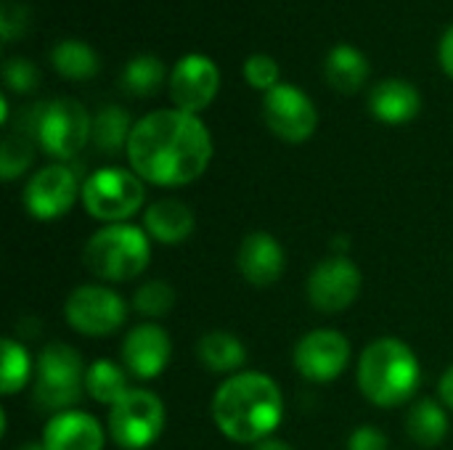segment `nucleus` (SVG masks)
Returning <instances> with one entry per match:
<instances>
[{"label": "nucleus", "instance_id": "f257e3e1", "mask_svg": "<svg viewBox=\"0 0 453 450\" xmlns=\"http://www.w3.org/2000/svg\"><path fill=\"white\" fill-rule=\"evenodd\" d=\"M127 159L141 180L154 186H186L212 159V138L196 114L159 109L133 125Z\"/></svg>", "mask_w": 453, "mask_h": 450}, {"label": "nucleus", "instance_id": "f03ea898", "mask_svg": "<svg viewBox=\"0 0 453 450\" xmlns=\"http://www.w3.org/2000/svg\"><path fill=\"white\" fill-rule=\"evenodd\" d=\"M284 416V398L276 382L257 371L226 379L212 398V419L234 443H263Z\"/></svg>", "mask_w": 453, "mask_h": 450}, {"label": "nucleus", "instance_id": "7ed1b4c3", "mask_svg": "<svg viewBox=\"0 0 453 450\" xmlns=\"http://www.w3.org/2000/svg\"><path fill=\"white\" fill-rule=\"evenodd\" d=\"M419 379L422 369L414 350L395 337L374 339L361 355L358 387L366 400L380 408H395L406 403L417 393Z\"/></svg>", "mask_w": 453, "mask_h": 450}, {"label": "nucleus", "instance_id": "20e7f679", "mask_svg": "<svg viewBox=\"0 0 453 450\" xmlns=\"http://www.w3.org/2000/svg\"><path fill=\"white\" fill-rule=\"evenodd\" d=\"M151 260L149 236L127 223H111L90 236L82 252L85 268L104 281L122 284L138 278Z\"/></svg>", "mask_w": 453, "mask_h": 450}, {"label": "nucleus", "instance_id": "39448f33", "mask_svg": "<svg viewBox=\"0 0 453 450\" xmlns=\"http://www.w3.org/2000/svg\"><path fill=\"white\" fill-rule=\"evenodd\" d=\"M48 156L72 159L93 135L85 106L74 98H50L24 114L21 127Z\"/></svg>", "mask_w": 453, "mask_h": 450}, {"label": "nucleus", "instance_id": "423d86ee", "mask_svg": "<svg viewBox=\"0 0 453 450\" xmlns=\"http://www.w3.org/2000/svg\"><path fill=\"white\" fill-rule=\"evenodd\" d=\"M85 363L82 355L64 345L50 342L37 355V371H35V403L42 411L64 414L69 411L85 393Z\"/></svg>", "mask_w": 453, "mask_h": 450}, {"label": "nucleus", "instance_id": "0eeeda50", "mask_svg": "<svg viewBox=\"0 0 453 450\" xmlns=\"http://www.w3.org/2000/svg\"><path fill=\"white\" fill-rule=\"evenodd\" d=\"M82 204L96 220L125 223L143 207V183L122 167L96 170L82 183Z\"/></svg>", "mask_w": 453, "mask_h": 450}, {"label": "nucleus", "instance_id": "6e6552de", "mask_svg": "<svg viewBox=\"0 0 453 450\" xmlns=\"http://www.w3.org/2000/svg\"><path fill=\"white\" fill-rule=\"evenodd\" d=\"M165 430V406L149 390H130L109 414V435L125 450H143Z\"/></svg>", "mask_w": 453, "mask_h": 450}, {"label": "nucleus", "instance_id": "1a4fd4ad", "mask_svg": "<svg viewBox=\"0 0 453 450\" xmlns=\"http://www.w3.org/2000/svg\"><path fill=\"white\" fill-rule=\"evenodd\" d=\"M66 321L85 337H106L125 324V302L106 286H77L64 305Z\"/></svg>", "mask_w": 453, "mask_h": 450}, {"label": "nucleus", "instance_id": "9d476101", "mask_svg": "<svg viewBox=\"0 0 453 450\" xmlns=\"http://www.w3.org/2000/svg\"><path fill=\"white\" fill-rule=\"evenodd\" d=\"M263 114L268 127L287 143H303L316 133L319 111L313 101L295 85L279 82L263 98Z\"/></svg>", "mask_w": 453, "mask_h": 450}, {"label": "nucleus", "instance_id": "9b49d317", "mask_svg": "<svg viewBox=\"0 0 453 450\" xmlns=\"http://www.w3.org/2000/svg\"><path fill=\"white\" fill-rule=\"evenodd\" d=\"M361 292V271L345 255L321 260L308 276V300L321 313H340L356 302Z\"/></svg>", "mask_w": 453, "mask_h": 450}, {"label": "nucleus", "instance_id": "f8f14e48", "mask_svg": "<svg viewBox=\"0 0 453 450\" xmlns=\"http://www.w3.org/2000/svg\"><path fill=\"white\" fill-rule=\"evenodd\" d=\"M350 361V345L345 334L332 329H316L305 334L295 347V369L311 382L337 379Z\"/></svg>", "mask_w": 453, "mask_h": 450}, {"label": "nucleus", "instance_id": "ddd939ff", "mask_svg": "<svg viewBox=\"0 0 453 450\" xmlns=\"http://www.w3.org/2000/svg\"><path fill=\"white\" fill-rule=\"evenodd\" d=\"M220 72L204 53H186L170 72V95L180 111L196 114L207 109L218 93Z\"/></svg>", "mask_w": 453, "mask_h": 450}, {"label": "nucleus", "instance_id": "4468645a", "mask_svg": "<svg viewBox=\"0 0 453 450\" xmlns=\"http://www.w3.org/2000/svg\"><path fill=\"white\" fill-rule=\"evenodd\" d=\"M77 194L80 186L74 172L64 164H50L32 175L24 188V204L35 220H56L72 210Z\"/></svg>", "mask_w": 453, "mask_h": 450}, {"label": "nucleus", "instance_id": "2eb2a0df", "mask_svg": "<svg viewBox=\"0 0 453 450\" xmlns=\"http://www.w3.org/2000/svg\"><path fill=\"white\" fill-rule=\"evenodd\" d=\"M173 345L162 326L141 324L122 342V363L135 379H154L165 371Z\"/></svg>", "mask_w": 453, "mask_h": 450}, {"label": "nucleus", "instance_id": "dca6fc26", "mask_svg": "<svg viewBox=\"0 0 453 450\" xmlns=\"http://www.w3.org/2000/svg\"><path fill=\"white\" fill-rule=\"evenodd\" d=\"M284 249L281 244L265 233V231H255L250 233L242 247H239V257H236V265L244 276L247 284L252 286H271L281 278L284 273Z\"/></svg>", "mask_w": 453, "mask_h": 450}, {"label": "nucleus", "instance_id": "f3484780", "mask_svg": "<svg viewBox=\"0 0 453 450\" xmlns=\"http://www.w3.org/2000/svg\"><path fill=\"white\" fill-rule=\"evenodd\" d=\"M42 446L48 450H101L104 430L90 414L64 411L48 422Z\"/></svg>", "mask_w": 453, "mask_h": 450}, {"label": "nucleus", "instance_id": "a211bd4d", "mask_svg": "<svg viewBox=\"0 0 453 450\" xmlns=\"http://www.w3.org/2000/svg\"><path fill=\"white\" fill-rule=\"evenodd\" d=\"M369 109L380 122L403 125L411 122L422 109L419 90L406 80H382L374 85L369 95Z\"/></svg>", "mask_w": 453, "mask_h": 450}, {"label": "nucleus", "instance_id": "6ab92c4d", "mask_svg": "<svg viewBox=\"0 0 453 450\" xmlns=\"http://www.w3.org/2000/svg\"><path fill=\"white\" fill-rule=\"evenodd\" d=\"M146 233L159 244H180L194 233V212L178 199H159L143 215Z\"/></svg>", "mask_w": 453, "mask_h": 450}, {"label": "nucleus", "instance_id": "aec40b11", "mask_svg": "<svg viewBox=\"0 0 453 450\" xmlns=\"http://www.w3.org/2000/svg\"><path fill=\"white\" fill-rule=\"evenodd\" d=\"M324 72H326V80L334 90L353 95L356 90H361V85L369 77V61L358 48L342 42V45H334L329 50Z\"/></svg>", "mask_w": 453, "mask_h": 450}, {"label": "nucleus", "instance_id": "412c9836", "mask_svg": "<svg viewBox=\"0 0 453 450\" xmlns=\"http://www.w3.org/2000/svg\"><path fill=\"white\" fill-rule=\"evenodd\" d=\"M199 361L207 371L215 374H228L244 366L247 361V350L239 342V337L228 334V332H210L199 339Z\"/></svg>", "mask_w": 453, "mask_h": 450}, {"label": "nucleus", "instance_id": "4be33fe9", "mask_svg": "<svg viewBox=\"0 0 453 450\" xmlns=\"http://www.w3.org/2000/svg\"><path fill=\"white\" fill-rule=\"evenodd\" d=\"M85 390L88 395L96 400V403H104V406H117L127 393V374L125 369H119L117 363L111 361H96L88 366V374H85Z\"/></svg>", "mask_w": 453, "mask_h": 450}, {"label": "nucleus", "instance_id": "5701e85b", "mask_svg": "<svg viewBox=\"0 0 453 450\" xmlns=\"http://www.w3.org/2000/svg\"><path fill=\"white\" fill-rule=\"evenodd\" d=\"M406 430H409V438L417 446L433 448V446L443 443V438L449 435V416L435 400H419L409 411Z\"/></svg>", "mask_w": 453, "mask_h": 450}, {"label": "nucleus", "instance_id": "b1692460", "mask_svg": "<svg viewBox=\"0 0 453 450\" xmlns=\"http://www.w3.org/2000/svg\"><path fill=\"white\" fill-rule=\"evenodd\" d=\"M50 58H53L56 72L69 77V80H90L98 72V53L82 40L56 42Z\"/></svg>", "mask_w": 453, "mask_h": 450}, {"label": "nucleus", "instance_id": "393cba45", "mask_svg": "<svg viewBox=\"0 0 453 450\" xmlns=\"http://www.w3.org/2000/svg\"><path fill=\"white\" fill-rule=\"evenodd\" d=\"M162 82H165V64L154 53H138L135 58H130L119 77L122 90L138 98L154 95Z\"/></svg>", "mask_w": 453, "mask_h": 450}, {"label": "nucleus", "instance_id": "a878e982", "mask_svg": "<svg viewBox=\"0 0 453 450\" xmlns=\"http://www.w3.org/2000/svg\"><path fill=\"white\" fill-rule=\"evenodd\" d=\"M133 133L130 114L119 106H106L93 119V143L104 154H119Z\"/></svg>", "mask_w": 453, "mask_h": 450}, {"label": "nucleus", "instance_id": "bb28decb", "mask_svg": "<svg viewBox=\"0 0 453 450\" xmlns=\"http://www.w3.org/2000/svg\"><path fill=\"white\" fill-rule=\"evenodd\" d=\"M35 146H37V143H35L24 130L5 135V141H3V146H0V175H3V180L19 178V175L32 164V159H35Z\"/></svg>", "mask_w": 453, "mask_h": 450}, {"label": "nucleus", "instance_id": "cd10ccee", "mask_svg": "<svg viewBox=\"0 0 453 450\" xmlns=\"http://www.w3.org/2000/svg\"><path fill=\"white\" fill-rule=\"evenodd\" d=\"M32 374L29 353L16 342V339H3V379H0V393L13 395L19 393Z\"/></svg>", "mask_w": 453, "mask_h": 450}, {"label": "nucleus", "instance_id": "c85d7f7f", "mask_svg": "<svg viewBox=\"0 0 453 450\" xmlns=\"http://www.w3.org/2000/svg\"><path fill=\"white\" fill-rule=\"evenodd\" d=\"M133 305L141 316L146 318H162L173 310L175 305V289L165 281H146L135 297H133Z\"/></svg>", "mask_w": 453, "mask_h": 450}, {"label": "nucleus", "instance_id": "c756f323", "mask_svg": "<svg viewBox=\"0 0 453 450\" xmlns=\"http://www.w3.org/2000/svg\"><path fill=\"white\" fill-rule=\"evenodd\" d=\"M244 77L252 88H260L268 93L271 88L279 85V64L268 53H252L244 61Z\"/></svg>", "mask_w": 453, "mask_h": 450}, {"label": "nucleus", "instance_id": "7c9ffc66", "mask_svg": "<svg viewBox=\"0 0 453 450\" xmlns=\"http://www.w3.org/2000/svg\"><path fill=\"white\" fill-rule=\"evenodd\" d=\"M3 77H5V85L11 90H16V93H29L40 82V74H37L35 64L27 61V58H8L3 64Z\"/></svg>", "mask_w": 453, "mask_h": 450}, {"label": "nucleus", "instance_id": "2f4dec72", "mask_svg": "<svg viewBox=\"0 0 453 450\" xmlns=\"http://www.w3.org/2000/svg\"><path fill=\"white\" fill-rule=\"evenodd\" d=\"M29 27V8L19 0H3L0 5V32H3V40H13V37H21Z\"/></svg>", "mask_w": 453, "mask_h": 450}, {"label": "nucleus", "instance_id": "473e14b6", "mask_svg": "<svg viewBox=\"0 0 453 450\" xmlns=\"http://www.w3.org/2000/svg\"><path fill=\"white\" fill-rule=\"evenodd\" d=\"M348 450H388V438L374 427H358L350 435Z\"/></svg>", "mask_w": 453, "mask_h": 450}, {"label": "nucleus", "instance_id": "72a5a7b5", "mask_svg": "<svg viewBox=\"0 0 453 450\" xmlns=\"http://www.w3.org/2000/svg\"><path fill=\"white\" fill-rule=\"evenodd\" d=\"M438 56H441V66L443 72L453 77V24L443 32L441 37V45H438Z\"/></svg>", "mask_w": 453, "mask_h": 450}, {"label": "nucleus", "instance_id": "f704fd0d", "mask_svg": "<svg viewBox=\"0 0 453 450\" xmlns=\"http://www.w3.org/2000/svg\"><path fill=\"white\" fill-rule=\"evenodd\" d=\"M438 393H441V400L453 411V366L441 377V385H438Z\"/></svg>", "mask_w": 453, "mask_h": 450}, {"label": "nucleus", "instance_id": "c9c22d12", "mask_svg": "<svg viewBox=\"0 0 453 450\" xmlns=\"http://www.w3.org/2000/svg\"><path fill=\"white\" fill-rule=\"evenodd\" d=\"M252 450H292L287 443H281V440H263V443H257Z\"/></svg>", "mask_w": 453, "mask_h": 450}, {"label": "nucleus", "instance_id": "e433bc0d", "mask_svg": "<svg viewBox=\"0 0 453 450\" xmlns=\"http://www.w3.org/2000/svg\"><path fill=\"white\" fill-rule=\"evenodd\" d=\"M19 450H48L42 443H27V446H21Z\"/></svg>", "mask_w": 453, "mask_h": 450}]
</instances>
